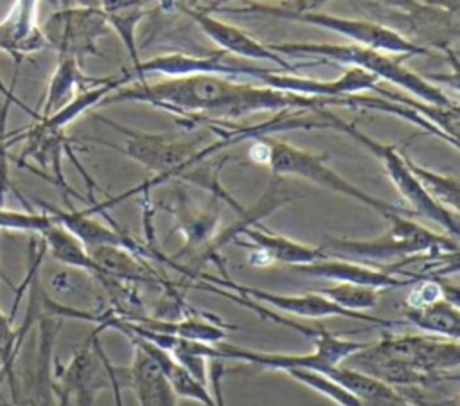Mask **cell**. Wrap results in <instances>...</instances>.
<instances>
[{
    "label": "cell",
    "mask_w": 460,
    "mask_h": 406,
    "mask_svg": "<svg viewBox=\"0 0 460 406\" xmlns=\"http://www.w3.org/2000/svg\"><path fill=\"white\" fill-rule=\"evenodd\" d=\"M390 228L386 234L376 239H338L327 237L322 248L329 257L350 259L358 262H370V266H381V269L395 273L401 266L417 259H438L451 253H458V243L447 234H437L424 225L413 221V217L402 214H392L386 217Z\"/></svg>",
    "instance_id": "6da1fadb"
},
{
    "label": "cell",
    "mask_w": 460,
    "mask_h": 406,
    "mask_svg": "<svg viewBox=\"0 0 460 406\" xmlns=\"http://www.w3.org/2000/svg\"><path fill=\"white\" fill-rule=\"evenodd\" d=\"M273 52L284 56H307L316 57L314 63H340L345 66L361 68L377 79L386 83L397 84L404 88L408 93L415 95L419 101L440 108H458L456 101H451L440 88L431 84L420 74L411 72L406 68L399 59L392 57L390 54L358 45H332V43H298V41H286V43H266Z\"/></svg>",
    "instance_id": "7a4b0ae2"
},
{
    "label": "cell",
    "mask_w": 460,
    "mask_h": 406,
    "mask_svg": "<svg viewBox=\"0 0 460 406\" xmlns=\"http://www.w3.org/2000/svg\"><path fill=\"white\" fill-rule=\"evenodd\" d=\"M318 111L322 115V119L325 120L327 128H332L336 131H341V133L352 137L381 162L386 176L390 178V181L394 183V187L397 189L401 198H404V201L410 205L408 208L415 212V216H422V217L437 223L438 226H442L446 230L447 235L458 239V214H453V212L446 210L444 207L437 205L426 194V190L420 187L419 180L410 171V167L406 163L404 151L399 153L395 146L374 140L372 137L365 135L356 124L345 122L343 119H340L338 115L329 111L327 106L318 108Z\"/></svg>",
    "instance_id": "3957f363"
},
{
    "label": "cell",
    "mask_w": 460,
    "mask_h": 406,
    "mask_svg": "<svg viewBox=\"0 0 460 406\" xmlns=\"http://www.w3.org/2000/svg\"><path fill=\"white\" fill-rule=\"evenodd\" d=\"M270 154H268V167L273 176H296L302 180H307L314 185H320L323 189H329L332 192H338L341 196H347L358 203L367 205L385 219L392 214H402L408 217H415V212L408 207H399L394 203H388L381 198H376L349 180H345L341 174H338L329 163L327 154H316L307 149H300L293 144L280 142L270 137H264Z\"/></svg>",
    "instance_id": "277c9868"
},
{
    "label": "cell",
    "mask_w": 460,
    "mask_h": 406,
    "mask_svg": "<svg viewBox=\"0 0 460 406\" xmlns=\"http://www.w3.org/2000/svg\"><path fill=\"white\" fill-rule=\"evenodd\" d=\"M99 120L110 124L113 129H117L119 133H122L126 137V146L124 147H117V146H110V144H104V146H110L117 151L124 153L128 158L138 162L142 167L156 172V176L153 180L120 194L115 199H110V201L102 203L101 207L115 205V203L122 201L124 198H128L135 192L149 190L151 187H156V185L167 181L172 176H180L181 172H185L190 160L199 151L201 138L187 140V138H180V137H172V135L144 133V131L126 128V126H122L115 120L106 119V117H99Z\"/></svg>",
    "instance_id": "5b68a950"
},
{
    "label": "cell",
    "mask_w": 460,
    "mask_h": 406,
    "mask_svg": "<svg viewBox=\"0 0 460 406\" xmlns=\"http://www.w3.org/2000/svg\"><path fill=\"white\" fill-rule=\"evenodd\" d=\"M262 13V14H271L286 20H295V22H304L309 25H316L327 31H332L336 34H341L352 43L385 52V54H397L401 57L408 56H429V50L410 38L402 36L399 31H394L390 27H385L376 22H365V20H352V18H341V16H332V14H323L316 11H295L288 7H270V5H259L252 4L243 9H232V13Z\"/></svg>",
    "instance_id": "8992f818"
},
{
    "label": "cell",
    "mask_w": 460,
    "mask_h": 406,
    "mask_svg": "<svg viewBox=\"0 0 460 406\" xmlns=\"http://www.w3.org/2000/svg\"><path fill=\"white\" fill-rule=\"evenodd\" d=\"M190 277H196L207 284L219 286L223 289H230L232 293L250 298L253 302H259L262 305H270V309H275L279 313H288L298 318H307V320H318V318H331V316H343V318H352L367 323H374L377 327L388 329L394 325V320H385L377 316H370L367 313H358V311H349L334 302H331L327 296L320 295L318 291H309L304 295H284V293H273L266 291L261 287H252V286H243L228 278H221L216 275H207V273H190Z\"/></svg>",
    "instance_id": "52a82bcc"
},
{
    "label": "cell",
    "mask_w": 460,
    "mask_h": 406,
    "mask_svg": "<svg viewBox=\"0 0 460 406\" xmlns=\"http://www.w3.org/2000/svg\"><path fill=\"white\" fill-rule=\"evenodd\" d=\"M47 47L59 57H74L81 63L86 56H99L97 40L110 32L102 11L95 5L66 7L50 14L40 27Z\"/></svg>",
    "instance_id": "ba28073f"
},
{
    "label": "cell",
    "mask_w": 460,
    "mask_h": 406,
    "mask_svg": "<svg viewBox=\"0 0 460 406\" xmlns=\"http://www.w3.org/2000/svg\"><path fill=\"white\" fill-rule=\"evenodd\" d=\"M230 54L217 49L208 54H164L151 57L147 61H140L137 68H133L131 75L140 81H144V75L147 74H164L167 77H178V75H192V74H212V75H225L234 77L239 81H250L259 83V79L270 70L257 66L253 63H246L241 59H226Z\"/></svg>",
    "instance_id": "9c48e42d"
},
{
    "label": "cell",
    "mask_w": 460,
    "mask_h": 406,
    "mask_svg": "<svg viewBox=\"0 0 460 406\" xmlns=\"http://www.w3.org/2000/svg\"><path fill=\"white\" fill-rule=\"evenodd\" d=\"M386 354L397 357L420 374L440 381H456L460 365L458 340L440 336H385L376 341Z\"/></svg>",
    "instance_id": "30bf717a"
},
{
    "label": "cell",
    "mask_w": 460,
    "mask_h": 406,
    "mask_svg": "<svg viewBox=\"0 0 460 406\" xmlns=\"http://www.w3.org/2000/svg\"><path fill=\"white\" fill-rule=\"evenodd\" d=\"M97 332V331H95ZM95 332L90 340L74 354L70 363L61 370L54 392L58 406H95V401L102 388L110 383L106 361Z\"/></svg>",
    "instance_id": "8fae6325"
},
{
    "label": "cell",
    "mask_w": 460,
    "mask_h": 406,
    "mask_svg": "<svg viewBox=\"0 0 460 406\" xmlns=\"http://www.w3.org/2000/svg\"><path fill=\"white\" fill-rule=\"evenodd\" d=\"M185 14H189L198 25L199 29L225 52L232 54V56H241L244 59H259V61H270L275 66H280L284 72L288 74H296L298 66H307V65H316L314 61L311 63H304V65H293L289 63L284 56L273 52L266 43H261L259 40H255L252 34H248L246 31L221 22L214 16H210L208 13L203 11H194L189 7H183Z\"/></svg>",
    "instance_id": "7c38bea8"
},
{
    "label": "cell",
    "mask_w": 460,
    "mask_h": 406,
    "mask_svg": "<svg viewBox=\"0 0 460 406\" xmlns=\"http://www.w3.org/2000/svg\"><path fill=\"white\" fill-rule=\"evenodd\" d=\"M295 271H300L304 275H309L313 278L331 280V282H343V284H358L367 286L376 291L394 289L401 287L411 282H417L419 278L410 277H399L390 271H385L377 266H370L367 262H358L350 259H340V257H323L318 260H313L309 264H298L291 266Z\"/></svg>",
    "instance_id": "4fadbf2b"
},
{
    "label": "cell",
    "mask_w": 460,
    "mask_h": 406,
    "mask_svg": "<svg viewBox=\"0 0 460 406\" xmlns=\"http://www.w3.org/2000/svg\"><path fill=\"white\" fill-rule=\"evenodd\" d=\"M237 235H244L250 239L253 253L250 260L255 266H266L270 262H282L289 266L309 264L313 260L329 257L322 246H309L296 243L286 235L271 232L270 228L262 226L261 223H253L239 230Z\"/></svg>",
    "instance_id": "5bb4252c"
},
{
    "label": "cell",
    "mask_w": 460,
    "mask_h": 406,
    "mask_svg": "<svg viewBox=\"0 0 460 406\" xmlns=\"http://www.w3.org/2000/svg\"><path fill=\"white\" fill-rule=\"evenodd\" d=\"M47 210V214L61 226H65L70 234H74L86 248L92 246H101V244H113V246H122L129 252H133L138 257H147L151 255L149 250L142 248L137 241H133L129 235L122 234L120 230L115 228H108L106 225H102L101 221L93 219L90 216L88 210H63V208H56L52 205H45L41 203Z\"/></svg>",
    "instance_id": "9a60e30c"
},
{
    "label": "cell",
    "mask_w": 460,
    "mask_h": 406,
    "mask_svg": "<svg viewBox=\"0 0 460 406\" xmlns=\"http://www.w3.org/2000/svg\"><path fill=\"white\" fill-rule=\"evenodd\" d=\"M135 345L133 361L129 366V386L135 390L140 406H176V395L171 390L162 368L153 356Z\"/></svg>",
    "instance_id": "2e32d148"
},
{
    "label": "cell",
    "mask_w": 460,
    "mask_h": 406,
    "mask_svg": "<svg viewBox=\"0 0 460 406\" xmlns=\"http://www.w3.org/2000/svg\"><path fill=\"white\" fill-rule=\"evenodd\" d=\"M327 377L345 386L349 392L358 395L367 406H415L406 395H402L395 386L367 375L350 366L340 365L325 372Z\"/></svg>",
    "instance_id": "e0dca14e"
},
{
    "label": "cell",
    "mask_w": 460,
    "mask_h": 406,
    "mask_svg": "<svg viewBox=\"0 0 460 406\" xmlns=\"http://www.w3.org/2000/svg\"><path fill=\"white\" fill-rule=\"evenodd\" d=\"M86 250L99 269L97 275L128 282H160V277L147 264H144L138 255L122 246L101 244Z\"/></svg>",
    "instance_id": "ac0fdd59"
},
{
    "label": "cell",
    "mask_w": 460,
    "mask_h": 406,
    "mask_svg": "<svg viewBox=\"0 0 460 406\" xmlns=\"http://www.w3.org/2000/svg\"><path fill=\"white\" fill-rule=\"evenodd\" d=\"M108 77H92V75H84L81 70V63L74 57H66L61 56L58 61V66L49 81V88H47V95H45V102H43V111L40 115V119H45L49 115H52L54 111H58L63 104H66L72 97L74 92L79 90H86L92 86H97L101 83H104Z\"/></svg>",
    "instance_id": "d6986e66"
},
{
    "label": "cell",
    "mask_w": 460,
    "mask_h": 406,
    "mask_svg": "<svg viewBox=\"0 0 460 406\" xmlns=\"http://www.w3.org/2000/svg\"><path fill=\"white\" fill-rule=\"evenodd\" d=\"M404 318L429 336H440L447 340L460 338V311L458 304L440 298L420 309H406Z\"/></svg>",
    "instance_id": "ffe728a7"
},
{
    "label": "cell",
    "mask_w": 460,
    "mask_h": 406,
    "mask_svg": "<svg viewBox=\"0 0 460 406\" xmlns=\"http://www.w3.org/2000/svg\"><path fill=\"white\" fill-rule=\"evenodd\" d=\"M40 237L45 244V250L58 262H61L72 269L92 273L93 277L99 273L86 246L74 234H70L65 226H61L54 221Z\"/></svg>",
    "instance_id": "44dd1931"
},
{
    "label": "cell",
    "mask_w": 460,
    "mask_h": 406,
    "mask_svg": "<svg viewBox=\"0 0 460 406\" xmlns=\"http://www.w3.org/2000/svg\"><path fill=\"white\" fill-rule=\"evenodd\" d=\"M406 163L413 176L419 180L420 187L426 190V194L440 207L446 210L458 214L460 210V187H458V178L456 176H447V174H438L435 171H429L417 162H413L406 154Z\"/></svg>",
    "instance_id": "7402d4cb"
},
{
    "label": "cell",
    "mask_w": 460,
    "mask_h": 406,
    "mask_svg": "<svg viewBox=\"0 0 460 406\" xmlns=\"http://www.w3.org/2000/svg\"><path fill=\"white\" fill-rule=\"evenodd\" d=\"M286 374L289 377H293L295 381L302 383L304 386L314 390L316 393L331 399L338 406H367L358 395H354L345 386H341L340 383L332 381L331 377H327L322 372H314V370H289Z\"/></svg>",
    "instance_id": "603a6c76"
},
{
    "label": "cell",
    "mask_w": 460,
    "mask_h": 406,
    "mask_svg": "<svg viewBox=\"0 0 460 406\" xmlns=\"http://www.w3.org/2000/svg\"><path fill=\"white\" fill-rule=\"evenodd\" d=\"M318 293L327 296L336 305L349 311H358V313H365L370 307H374L381 296V291H376L372 287L358 286V284H343V282H336L329 287H322L318 289Z\"/></svg>",
    "instance_id": "cb8c5ba5"
},
{
    "label": "cell",
    "mask_w": 460,
    "mask_h": 406,
    "mask_svg": "<svg viewBox=\"0 0 460 406\" xmlns=\"http://www.w3.org/2000/svg\"><path fill=\"white\" fill-rule=\"evenodd\" d=\"M54 219L49 214H31V212H18L0 207V230H14L25 234H38L41 235Z\"/></svg>",
    "instance_id": "d4e9b609"
},
{
    "label": "cell",
    "mask_w": 460,
    "mask_h": 406,
    "mask_svg": "<svg viewBox=\"0 0 460 406\" xmlns=\"http://www.w3.org/2000/svg\"><path fill=\"white\" fill-rule=\"evenodd\" d=\"M444 298L442 280L438 278H419L415 282L413 291L404 298V305L408 309H420L437 300Z\"/></svg>",
    "instance_id": "484cf974"
}]
</instances>
